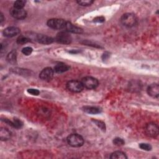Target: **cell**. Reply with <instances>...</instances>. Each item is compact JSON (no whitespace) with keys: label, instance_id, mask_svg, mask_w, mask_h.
<instances>
[{"label":"cell","instance_id":"obj_1","mask_svg":"<svg viewBox=\"0 0 159 159\" xmlns=\"http://www.w3.org/2000/svg\"><path fill=\"white\" fill-rule=\"evenodd\" d=\"M137 17L132 13H126L121 18V23L126 27L131 28L134 26L137 23Z\"/></svg>","mask_w":159,"mask_h":159},{"label":"cell","instance_id":"obj_2","mask_svg":"<svg viewBox=\"0 0 159 159\" xmlns=\"http://www.w3.org/2000/svg\"><path fill=\"white\" fill-rule=\"evenodd\" d=\"M68 144L73 147H80L84 144V139L79 134H72L67 137Z\"/></svg>","mask_w":159,"mask_h":159},{"label":"cell","instance_id":"obj_3","mask_svg":"<svg viewBox=\"0 0 159 159\" xmlns=\"http://www.w3.org/2000/svg\"><path fill=\"white\" fill-rule=\"evenodd\" d=\"M66 22L67 21L62 19L54 18V19L49 20L47 21V24L49 28L52 29H57V30H63V29H65V28Z\"/></svg>","mask_w":159,"mask_h":159},{"label":"cell","instance_id":"obj_4","mask_svg":"<svg viewBox=\"0 0 159 159\" xmlns=\"http://www.w3.org/2000/svg\"><path fill=\"white\" fill-rule=\"evenodd\" d=\"M55 41L59 44H70L72 41V38L68 32L61 31L56 35Z\"/></svg>","mask_w":159,"mask_h":159},{"label":"cell","instance_id":"obj_5","mask_svg":"<svg viewBox=\"0 0 159 159\" xmlns=\"http://www.w3.org/2000/svg\"><path fill=\"white\" fill-rule=\"evenodd\" d=\"M82 83L84 88L88 90H93L98 86L99 82L98 80L92 77H86L83 78L82 80Z\"/></svg>","mask_w":159,"mask_h":159},{"label":"cell","instance_id":"obj_6","mask_svg":"<svg viewBox=\"0 0 159 159\" xmlns=\"http://www.w3.org/2000/svg\"><path fill=\"white\" fill-rule=\"evenodd\" d=\"M67 89L73 93H80L81 92L84 86L82 82L78 80H70L67 83Z\"/></svg>","mask_w":159,"mask_h":159},{"label":"cell","instance_id":"obj_7","mask_svg":"<svg viewBox=\"0 0 159 159\" xmlns=\"http://www.w3.org/2000/svg\"><path fill=\"white\" fill-rule=\"evenodd\" d=\"M145 132L147 135L150 137H156L158 135V126L153 122H150L146 125Z\"/></svg>","mask_w":159,"mask_h":159},{"label":"cell","instance_id":"obj_8","mask_svg":"<svg viewBox=\"0 0 159 159\" xmlns=\"http://www.w3.org/2000/svg\"><path fill=\"white\" fill-rule=\"evenodd\" d=\"M11 16L16 20H24L27 16V12L24 9H18L13 7L10 11Z\"/></svg>","mask_w":159,"mask_h":159},{"label":"cell","instance_id":"obj_9","mask_svg":"<svg viewBox=\"0 0 159 159\" xmlns=\"http://www.w3.org/2000/svg\"><path fill=\"white\" fill-rule=\"evenodd\" d=\"M54 75V70L51 67H47L43 69L39 74V77L44 81H50L52 79Z\"/></svg>","mask_w":159,"mask_h":159},{"label":"cell","instance_id":"obj_10","mask_svg":"<svg viewBox=\"0 0 159 159\" xmlns=\"http://www.w3.org/2000/svg\"><path fill=\"white\" fill-rule=\"evenodd\" d=\"M3 35L7 38H13L20 33V29L18 28L11 26L6 28L3 31Z\"/></svg>","mask_w":159,"mask_h":159},{"label":"cell","instance_id":"obj_11","mask_svg":"<svg viewBox=\"0 0 159 159\" xmlns=\"http://www.w3.org/2000/svg\"><path fill=\"white\" fill-rule=\"evenodd\" d=\"M147 93L152 98H158L159 96V86L157 83L151 84L147 88Z\"/></svg>","mask_w":159,"mask_h":159},{"label":"cell","instance_id":"obj_12","mask_svg":"<svg viewBox=\"0 0 159 159\" xmlns=\"http://www.w3.org/2000/svg\"><path fill=\"white\" fill-rule=\"evenodd\" d=\"M35 39L37 42L42 44H50L53 43L54 41V39L52 38L43 34L36 35Z\"/></svg>","mask_w":159,"mask_h":159},{"label":"cell","instance_id":"obj_13","mask_svg":"<svg viewBox=\"0 0 159 159\" xmlns=\"http://www.w3.org/2000/svg\"><path fill=\"white\" fill-rule=\"evenodd\" d=\"M65 30L68 33H72L74 34H82L83 33V29L73 25L70 22L67 21Z\"/></svg>","mask_w":159,"mask_h":159},{"label":"cell","instance_id":"obj_14","mask_svg":"<svg viewBox=\"0 0 159 159\" xmlns=\"http://www.w3.org/2000/svg\"><path fill=\"white\" fill-rule=\"evenodd\" d=\"M69 69H70V67L67 64H65L64 63H59L55 66L54 70L56 73H62L68 71Z\"/></svg>","mask_w":159,"mask_h":159},{"label":"cell","instance_id":"obj_15","mask_svg":"<svg viewBox=\"0 0 159 159\" xmlns=\"http://www.w3.org/2000/svg\"><path fill=\"white\" fill-rule=\"evenodd\" d=\"M11 137V132L8 129L2 127L0 129V139L2 140H9Z\"/></svg>","mask_w":159,"mask_h":159},{"label":"cell","instance_id":"obj_16","mask_svg":"<svg viewBox=\"0 0 159 159\" xmlns=\"http://www.w3.org/2000/svg\"><path fill=\"white\" fill-rule=\"evenodd\" d=\"M83 109L88 114H96L101 113V109L99 108L94 106H85L83 108Z\"/></svg>","mask_w":159,"mask_h":159},{"label":"cell","instance_id":"obj_17","mask_svg":"<svg viewBox=\"0 0 159 159\" xmlns=\"http://www.w3.org/2000/svg\"><path fill=\"white\" fill-rule=\"evenodd\" d=\"M7 61L11 64H15L17 62V53L16 51H13L10 52L7 57Z\"/></svg>","mask_w":159,"mask_h":159},{"label":"cell","instance_id":"obj_18","mask_svg":"<svg viewBox=\"0 0 159 159\" xmlns=\"http://www.w3.org/2000/svg\"><path fill=\"white\" fill-rule=\"evenodd\" d=\"M110 158L111 159H126L127 158V157L123 152L116 151L111 154Z\"/></svg>","mask_w":159,"mask_h":159},{"label":"cell","instance_id":"obj_19","mask_svg":"<svg viewBox=\"0 0 159 159\" xmlns=\"http://www.w3.org/2000/svg\"><path fill=\"white\" fill-rule=\"evenodd\" d=\"M31 42V39L29 38H28V37H25V36H20L17 39V43L19 44H26L28 42Z\"/></svg>","mask_w":159,"mask_h":159},{"label":"cell","instance_id":"obj_20","mask_svg":"<svg viewBox=\"0 0 159 159\" xmlns=\"http://www.w3.org/2000/svg\"><path fill=\"white\" fill-rule=\"evenodd\" d=\"M93 1L91 0H81V1H77V3L82 7H88L91 5L93 3Z\"/></svg>","mask_w":159,"mask_h":159},{"label":"cell","instance_id":"obj_21","mask_svg":"<svg viewBox=\"0 0 159 159\" xmlns=\"http://www.w3.org/2000/svg\"><path fill=\"white\" fill-rule=\"evenodd\" d=\"M26 3V1H23V0H18L14 3V7L18 9H23Z\"/></svg>","mask_w":159,"mask_h":159},{"label":"cell","instance_id":"obj_22","mask_svg":"<svg viewBox=\"0 0 159 159\" xmlns=\"http://www.w3.org/2000/svg\"><path fill=\"white\" fill-rule=\"evenodd\" d=\"M92 121L103 131L106 130V126H105V124L103 122H102L101 121H98V120H94V119H92Z\"/></svg>","mask_w":159,"mask_h":159},{"label":"cell","instance_id":"obj_23","mask_svg":"<svg viewBox=\"0 0 159 159\" xmlns=\"http://www.w3.org/2000/svg\"><path fill=\"white\" fill-rule=\"evenodd\" d=\"M113 144L117 146H122V145H124L125 142L122 139L119 138V137H116V138L114 139Z\"/></svg>","mask_w":159,"mask_h":159},{"label":"cell","instance_id":"obj_24","mask_svg":"<svg viewBox=\"0 0 159 159\" xmlns=\"http://www.w3.org/2000/svg\"><path fill=\"white\" fill-rule=\"evenodd\" d=\"M139 147L144 150L145 151H150L152 150V146L148 144H146V143H141L139 144Z\"/></svg>","mask_w":159,"mask_h":159},{"label":"cell","instance_id":"obj_25","mask_svg":"<svg viewBox=\"0 0 159 159\" xmlns=\"http://www.w3.org/2000/svg\"><path fill=\"white\" fill-rule=\"evenodd\" d=\"M33 51V49L32 47H24V48L23 49L22 52L25 55H31L32 54Z\"/></svg>","mask_w":159,"mask_h":159},{"label":"cell","instance_id":"obj_26","mask_svg":"<svg viewBox=\"0 0 159 159\" xmlns=\"http://www.w3.org/2000/svg\"><path fill=\"white\" fill-rule=\"evenodd\" d=\"M23 126V122L18 119H15L14 121H13V127L15 128H21Z\"/></svg>","mask_w":159,"mask_h":159},{"label":"cell","instance_id":"obj_27","mask_svg":"<svg viewBox=\"0 0 159 159\" xmlns=\"http://www.w3.org/2000/svg\"><path fill=\"white\" fill-rule=\"evenodd\" d=\"M28 92L30 94H31L32 95H34V96H38L39 95L40 92L37 89H33V88H30V89H28Z\"/></svg>","mask_w":159,"mask_h":159},{"label":"cell","instance_id":"obj_28","mask_svg":"<svg viewBox=\"0 0 159 159\" xmlns=\"http://www.w3.org/2000/svg\"><path fill=\"white\" fill-rule=\"evenodd\" d=\"M105 21V19L104 17L103 16H98V17H96L95 18L94 20H93V21L95 22V23H103Z\"/></svg>","mask_w":159,"mask_h":159},{"label":"cell","instance_id":"obj_29","mask_svg":"<svg viewBox=\"0 0 159 159\" xmlns=\"http://www.w3.org/2000/svg\"><path fill=\"white\" fill-rule=\"evenodd\" d=\"M3 21H4V17H3V14L1 13L0 14V23H1V24H2Z\"/></svg>","mask_w":159,"mask_h":159}]
</instances>
